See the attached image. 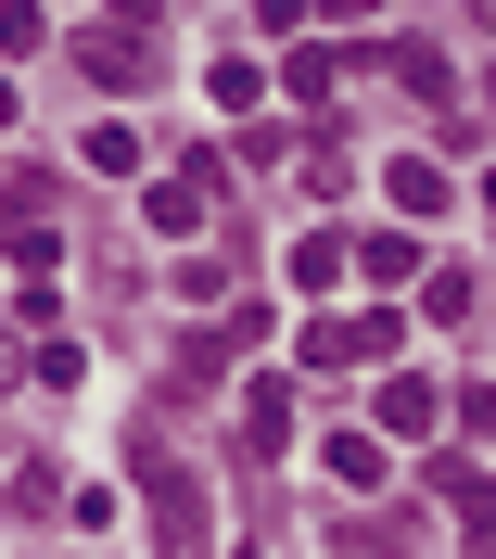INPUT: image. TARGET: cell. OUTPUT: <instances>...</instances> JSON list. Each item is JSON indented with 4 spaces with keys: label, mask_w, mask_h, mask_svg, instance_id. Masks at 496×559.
I'll use <instances>...</instances> for the list:
<instances>
[{
    "label": "cell",
    "mask_w": 496,
    "mask_h": 559,
    "mask_svg": "<svg viewBox=\"0 0 496 559\" xmlns=\"http://www.w3.org/2000/svg\"><path fill=\"white\" fill-rule=\"evenodd\" d=\"M128 471H141V496H153V534H166V559H204V484L166 457V432H141V445H128Z\"/></svg>",
    "instance_id": "obj_1"
},
{
    "label": "cell",
    "mask_w": 496,
    "mask_h": 559,
    "mask_svg": "<svg viewBox=\"0 0 496 559\" xmlns=\"http://www.w3.org/2000/svg\"><path fill=\"white\" fill-rule=\"evenodd\" d=\"M382 432L433 445V432H446V382H421V369H382Z\"/></svg>",
    "instance_id": "obj_2"
},
{
    "label": "cell",
    "mask_w": 496,
    "mask_h": 559,
    "mask_svg": "<svg viewBox=\"0 0 496 559\" xmlns=\"http://www.w3.org/2000/svg\"><path fill=\"white\" fill-rule=\"evenodd\" d=\"M293 445V382H243V457H281Z\"/></svg>",
    "instance_id": "obj_3"
},
{
    "label": "cell",
    "mask_w": 496,
    "mask_h": 559,
    "mask_svg": "<svg viewBox=\"0 0 496 559\" xmlns=\"http://www.w3.org/2000/svg\"><path fill=\"white\" fill-rule=\"evenodd\" d=\"M382 191H394V216H446V204H459L433 153H394V166H382Z\"/></svg>",
    "instance_id": "obj_4"
},
{
    "label": "cell",
    "mask_w": 496,
    "mask_h": 559,
    "mask_svg": "<svg viewBox=\"0 0 496 559\" xmlns=\"http://www.w3.org/2000/svg\"><path fill=\"white\" fill-rule=\"evenodd\" d=\"M281 267H293V293H331V280L356 267V242H344V229H293V254H281Z\"/></svg>",
    "instance_id": "obj_5"
},
{
    "label": "cell",
    "mask_w": 496,
    "mask_h": 559,
    "mask_svg": "<svg viewBox=\"0 0 496 559\" xmlns=\"http://www.w3.org/2000/svg\"><path fill=\"white\" fill-rule=\"evenodd\" d=\"M471 293H484L471 267H433V280H421V318H433V331H459V318H471Z\"/></svg>",
    "instance_id": "obj_6"
},
{
    "label": "cell",
    "mask_w": 496,
    "mask_h": 559,
    "mask_svg": "<svg viewBox=\"0 0 496 559\" xmlns=\"http://www.w3.org/2000/svg\"><path fill=\"white\" fill-rule=\"evenodd\" d=\"M356 267H369V280H433V267H421V242H408V229H369V242H356Z\"/></svg>",
    "instance_id": "obj_7"
},
{
    "label": "cell",
    "mask_w": 496,
    "mask_h": 559,
    "mask_svg": "<svg viewBox=\"0 0 496 559\" xmlns=\"http://www.w3.org/2000/svg\"><path fill=\"white\" fill-rule=\"evenodd\" d=\"M76 64H90V76H128V64H141V26H90V38H76Z\"/></svg>",
    "instance_id": "obj_8"
},
{
    "label": "cell",
    "mask_w": 496,
    "mask_h": 559,
    "mask_svg": "<svg viewBox=\"0 0 496 559\" xmlns=\"http://www.w3.org/2000/svg\"><path fill=\"white\" fill-rule=\"evenodd\" d=\"M382 64L408 76V90H421V103H433V90H446V51H433V38H382Z\"/></svg>",
    "instance_id": "obj_9"
},
{
    "label": "cell",
    "mask_w": 496,
    "mask_h": 559,
    "mask_svg": "<svg viewBox=\"0 0 496 559\" xmlns=\"http://www.w3.org/2000/svg\"><path fill=\"white\" fill-rule=\"evenodd\" d=\"M281 90H293V103H319V115H331V90H344V64H331V51H293V64H281Z\"/></svg>",
    "instance_id": "obj_10"
},
{
    "label": "cell",
    "mask_w": 496,
    "mask_h": 559,
    "mask_svg": "<svg viewBox=\"0 0 496 559\" xmlns=\"http://www.w3.org/2000/svg\"><path fill=\"white\" fill-rule=\"evenodd\" d=\"M293 356H306V369H356V318H306V344H293Z\"/></svg>",
    "instance_id": "obj_11"
},
{
    "label": "cell",
    "mask_w": 496,
    "mask_h": 559,
    "mask_svg": "<svg viewBox=\"0 0 496 559\" xmlns=\"http://www.w3.org/2000/svg\"><path fill=\"white\" fill-rule=\"evenodd\" d=\"M331 484H382V445L369 432H331Z\"/></svg>",
    "instance_id": "obj_12"
},
{
    "label": "cell",
    "mask_w": 496,
    "mask_h": 559,
    "mask_svg": "<svg viewBox=\"0 0 496 559\" xmlns=\"http://www.w3.org/2000/svg\"><path fill=\"white\" fill-rule=\"evenodd\" d=\"M216 103H229V115H255V103H268V76H255L243 51H216Z\"/></svg>",
    "instance_id": "obj_13"
},
{
    "label": "cell",
    "mask_w": 496,
    "mask_h": 559,
    "mask_svg": "<svg viewBox=\"0 0 496 559\" xmlns=\"http://www.w3.org/2000/svg\"><path fill=\"white\" fill-rule=\"evenodd\" d=\"M90 166H103V178H128V166H141V128H115V115H103V128H90Z\"/></svg>",
    "instance_id": "obj_14"
},
{
    "label": "cell",
    "mask_w": 496,
    "mask_h": 559,
    "mask_svg": "<svg viewBox=\"0 0 496 559\" xmlns=\"http://www.w3.org/2000/svg\"><path fill=\"white\" fill-rule=\"evenodd\" d=\"M369 13H382V0H331V26H369Z\"/></svg>",
    "instance_id": "obj_15"
},
{
    "label": "cell",
    "mask_w": 496,
    "mask_h": 559,
    "mask_svg": "<svg viewBox=\"0 0 496 559\" xmlns=\"http://www.w3.org/2000/svg\"><path fill=\"white\" fill-rule=\"evenodd\" d=\"M153 13H166V0H115V26H153Z\"/></svg>",
    "instance_id": "obj_16"
},
{
    "label": "cell",
    "mask_w": 496,
    "mask_h": 559,
    "mask_svg": "<svg viewBox=\"0 0 496 559\" xmlns=\"http://www.w3.org/2000/svg\"><path fill=\"white\" fill-rule=\"evenodd\" d=\"M13 115H26V90H13V76H0V128H13Z\"/></svg>",
    "instance_id": "obj_17"
},
{
    "label": "cell",
    "mask_w": 496,
    "mask_h": 559,
    "mask_svg": "<svg viewBox=\"0 0 496 559\" xmlns=\"http://www.w3.org/2000/svg\"><path fill=\"white\" fill-rule=\"evenodd\" d=\"M471 13H484V26H496V0H471Z\"/></svg>",
    "instance_id": "obj_18"
},
{
    "label": "cell",
    "mask_w": 496,
    "mask_h": 559,
    "mask_svg": "<svg viewBox=\"0 0 496 559\" xmlns=\"http://www.w3.org/2000/svg\"><path fill=\"white\" fill-rule=\"evenodd\" d=\"M484 204H496V178H484Z\"/></svg>",
    "instance_id": "obj_19"
}]
</instances>
